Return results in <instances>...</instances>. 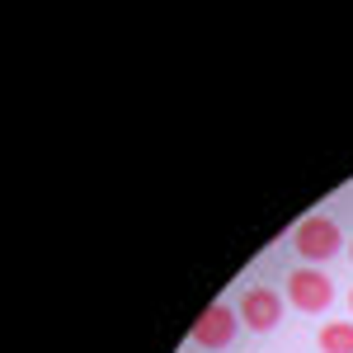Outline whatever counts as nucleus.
I'll list each match as a JSON object with an SVG mask.
<instances>
[{"label":"nucleus","mask_w":353,"mask_h":353,"mask_svg":"<svg viewBox=\"0 0 353 353\" xmlns=\"http://www.w3.org/2000/svg\"><path fill=\"white\" fill-rule=\"evenodd\" d=\"M292 250H297L306 264H325V259H334L339 250H344V231H339V221L325 217V212H311V217L297 221V231H292Z\"/></svg>","instance_id":"f257e3e1"},{"label":"nucleus","mask_w":353,"mask_h":353,"mask_svg":"<svg viewBox=\"0 0 353 353\" xmlns=\"http://www.w3.org/2000/svg\"><path fill=\"white\" fill-rule=\"evenodd\" d=\"M283 292H288V301L297 311L321 316V311H330V301H334V278L325 269H316V264H301V269L288 273V288Z\"/></svg>","instance_id":"f03ea898"},{"label":"nucleus","mask_w":353,"mask_h":353,"mask_svg":"<svg viewBox=\"0 0 353 353\" xmlns=\"http://www.w3.org/2000/svg\"><path fill=\"white\" fill-rule=\"evenodd\" d=\"M189 334H193V349L221 353V349H231V344H236V334H241V316H236V306L212 301V306L198 316V325H193Z\"/></svg>","instance_id":"7ed1b4c3"},{"label":"nucleus","mask_w":353,"mask_h":353,"mask_svg":"<svg viewBox=\"0 0 353 353\" xmlns=\"http://www.w3.org/2000/svg\"><path fill=\"white\" fill-rule=\"evenodd\" d=\"M236 316H241L245 330H254V334H269V330H278V321H283V297L273 292V288H245L241 301H236Z\"/></svg>","instance_id":"20e7f679"},{"label":"nucleus","mask_w":353,"mask_h":353,"mask_svg":"<svg viewBox=\"0 0 353 353\" xmlns=\"http://www.w3.org/2000/svg\"><path fill=\"white\" fill-rule=\"evenodd\" d=\"M316 349L321 353H353V321H330V325H321Z\"/></svg>","instance_id":"39448f33"},{"label":"nucleus","mask_w":353,"mask_h":353,"mask_svg":"<svg viewBox=\"0 0 353 353\" xmlns=\"http://www.w3.org/2000/svg\"><path fill=\"white\" fill-rule=\"evenodd\" d=\"M349 259H353V241H349Z\"/></svg>","instance_id":"423d86ee"},{"label":"nucleus","mask_w":353,"mask_h":353,"mask_svg":"<svg viewBox=\"0 0 353 353\" xmlns=\"http://www.w3.org/2000/svg\"><path fill=\"white\" fill-rule=\"evenodd\" d=\"M349 306H353V292H349Z\"/></svg>","instance_id":"0eeeda50"},{"label":"nucleus","mask_w":353,"mask_h":353,"mask_svg":"<svg viewBox=\"0 0 353 353\" xmlns=\"http://www.w3.org/2000/svg\"><path fill=\"white\" fill-rule=\"evenodd\" d=\"M193 353H203V349H193Z\"/></svg>","instance_id":"6e6552de"}]
</instances>
